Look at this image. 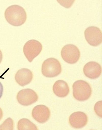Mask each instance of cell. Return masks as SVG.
<instances>
[{
    "label": "cell",
    "mask_w": 102,
    "mask_h": 130,
    "mask_svg": "<svg viewBox=\"0 0 102 130\" xmlns=\"http://www.w3.org/2000/svg\"><path fill=\"white\" fill-rule=\"evenodd\" d=\"M5 18L11 25L15 27L22 26L26 22L27 15L24 9L17 5L8 7L5 13Z\"/></svg>",
    "instance_id": "6da1fadb"
},
{
    "label": "cell",
    "mask_w": 102,
    "mask_h": 130,
    "mask_svg": "<svg viewBox=\"0 0 102 130\" xmlns=\"http://www.w3.org/2000/svg\"><path fill=\"white\" fill-rule=\"evenodd\" d=\"M73 95L77 100L83 101L88 99L92 93L90 86L86 82L82 80L76 81L72 85Z\"/></svg>",
    "instance_id": "7a4b0ae2"
},
{
    "label": "cell",
    "mask_w": 102,
    "mask_h": 130,
    "mask_svg": "<svg viewBox=\"0 0 102 130\" xmlns=\"http://www.w3.org/2000/svg\"><path fill=\"white\" fill-rule=\"evenodd\" d=\"M62 70L60 62L54 58H50L46 60L42 65V73L47 77L52 78L57 76L61 73Z\"/></svg>",
    "instance_id": "3957f363"
},
{
    "label": "cell",
    "mask_w": 102,
    "mask_h": 130,
    "mask_svg": "<svg viewBox=\"0 0 102 130\" xmlns=\"http://www.w3.org/2000/svg\"><path fill=\"white\" fill-rule=\"evenodd\" d=\"M42 49V46L40 42L37 40H32L26 43L23 51L27 59L30 62H31L40 54Z\"/></svg>",
    "instance_id": "277c9868"
},
{
    "label": "cell",
    "mask_w": 102,
    "mask_h": 130,
    "mask_svg": "<svg viewBox=\"0 0 102 130\" xmlns=\"http://www.w3.org/2000/svg\"><path fill=\"white\" fill-rule=\"evenodd\" d=\"M61 54L63 60L70 64L76 63L80 57V52L78 47L71 44L64 46L62 50Z\"/></svg>",
    "instance_id": "5b68a950"
},
{
    "label": "cell",
    "mask_w": 102,
    "mask_h": 130,
    "mask_svg": "<svg viewBox=\"0 0 102 130\" xmlns=\"http://www.w3.org/2000/svg\"><path fill=\"white\" fill-rule=\"evenodd\" d=\"M38 97L33 90L26 89L20 90L18 93L17 99L19 103L24 106L30 105L36 102Z\"/></svg>",
    "instance_id": "8992f818"
},
{
    "label": "cell",
    "mask_w": 102,
    "mask_h": 130,
    "mask_svg": "<svg viewBox=\"0 0 102 130\" xmlns=\"http://www.w3.org/2000/svg\"><path fill=\"white\" fill-rule=\"evenodd\" d=\"M85 39L91 45L98 46L101 43V32L98 28L94 26L88 27L84 31Z\"/></svg>",
    "instance_id": "52a82bcc"
},
{
    "label": "cell",
    "mask_w": 102,
    "mask_h": 130,
    "mask_svg": "<svg viewBox=\"0 0 102 130\" xmlns=\"http://www.w3.org/2000/svg\"><path fill=\"white\" fill-rule=\"evenodd\" d=\"M34 119L40 123H44L49 119L50 116V109L46 106L40 105L36 106L32 112Z\"/></svg>",
    "instance_id": "ba28073f"
},
{
    "label": "cell",
    "mask_w": 102,
    "mask_h": 130,
    "mask_svg": "<svg viewBox=\"0 0 102 130\" xmlns=\"http://www.w3.org/2000/svg\"><path fill=\"white\" fill-rule=\"evenodd\" d=\"M88 121L86 115L81 111H77L72 113L69 118L70 125L76 128H81L84 127Z\"/></svg>",
    "instance_id": "9c48e42d"
},
{
    "label": "cell",
    "mask_w": 102,
    "mask_h": 130,
    "mask_svg": "<svg viewBox=\"0 0 102 130\" xmlns=\"http://www.w3.org/2000/svg\"><path fill=\"white\" fill-rule=\"evenodd\" d=\"M84 75L91 79H95L98 77L101 72L100 65L94 61L89 62L86 64L83 68Z\"/></svg>",
    "instance_id": "30bf717a"
},
{
    "label": "cell",
    "mask_w": 102,
    "mask_h": 130,
    "mask_svg": "<svg viewBox=\"0 0 102 130\" xmlns=\"http://www.w3.org/2000/svg\"><path fill=\"white\" fill-rule=\"evenodd\" d=\"M33 77L32 72L26 68H23L19 70L15 76L16 82L22 86H24L30 84L32 80Z\"/></svg>",
    "instance_id": "8fae6325"
},
{
    "label": "cell",
    "mask_w": 102,
    "mask_h": 130,
    "mask_svg": "<svg viewBox=\"0 0 102 130\" xmlns=\"http://www.w3.org/2000/svg\"><path fill=\"white\" fill-rule=\"evenodd\" d=\"M53 89L55 95L61 98L66 96L69 92V89L67 84L62 80L56 81L53 86Z\"/></svg>",
    "instance_id": "7c38bea8"
},
{
    "label": "cell",
    "mask_w": 102,
    "mask_h": 130,
    "mask_svg": "<svg viewBox=\"0 0 102 130\" xmlns=\"http://www.w3.org/2000/svg\"><path fill=\"white\" fill-rule=\"evenodd\" d=\"M18 128L19 130L38 129L37 127L35 124L26 118L21 119L19 121Z\"/></svg>",
    "instance_id": "4fadbf2b"
},
{
    "label": "cell",
    "mask_w": 102,
    "mask_h": 130,
    "mask_svg": "<svg viewBox=\"0 0 102 130\" xmlns=\"http://www.w3.org/2000/svg\"><path fill=\"white\" fill-rule=\"evenodd\" d=\"M13 121L10 118H9L6 119L0 125V130H13Z\"/></svg>",
    "instance_id": "5bb4252c"
},
{
    "label": "cell",
    "mask_w": 102,
    "mask_h": 130,
    "mask_svg": "<svg viewBox=\"0 0 102 130\" xmlns=\"http://www.w3.org/2000/svg\"><path fill=\"white\" fill-rule=\"evenodd\" d=\"M56 1L63 7L69 9L72 6L75 0H56Z\"/></svg>",
    "instance_id": "9a60e30c"
},
{
    "label": "cell",
    "mask_w": 102,
    "mask_h": 130,
    "mask_svg": "<svg viewBox=\"0 0 102 130\" xmlns=\"http://www.w3.org/2000/svg\"><path fill=\"white\" fill-rule=\"evenodd\" d=\"M101 101L97 102L94 107V111L96 114L99 117L101 118Z\"/></svg>",
    "instance_id": "2e32d148"
},
{
    "label": "cell",
    "mask_w": 102,
    "mask_h": 130,
    "mask_svg": "<svg viewBox=\"0 0 102 130\" xmlns=\"http://www.w3.org/2000/svg\"><path fill=\"white\" fill-rule=\"evenodd\" d=\"M3 86L2 83L0 82V99H1L3 95Z\"/></svg>",
    "instance_id": "e0dca14e"
},
{
    "label": "cell",
    "mask_w": 102,
    "mask_h": 130,
    "mask_svg": "<svg viewBox=\"0 0 102 130\" xmlns=\"http://www.w3.org/2000/svg\"><path fill=\"white\" fill-rule=\"evenodd\" d=\"M3 116V112L2 109L0 107V120L2 119Z\"/></svg>",
    "instance_id": "ac0fdd59"
},
{
    "label": "cell",
    "mask_w": 102,
    "mask_h": 130,
    "mask_svg": "<svg viewBox=\"0 0 102 130\" xmlns=\"http://www.w3.org/2000/svg\"><path fill=\"white\" fill-rule=\"evenodd\" d=\"M3 58V55L2 51L0 50V64L1 63Z\"/></svg>",
    "instance_id": "d6986e66"
}]
</instances>
